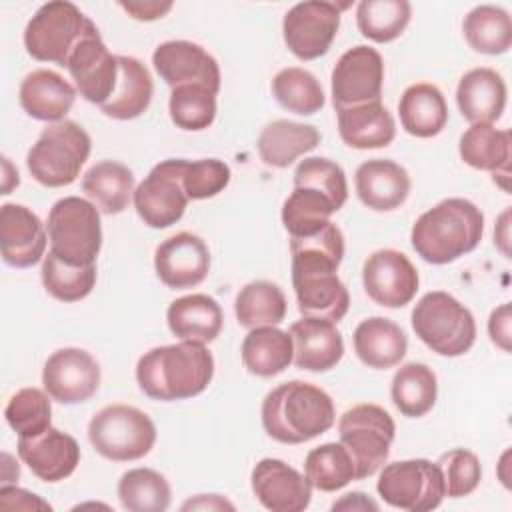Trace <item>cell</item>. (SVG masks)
Instances as JSON below:
<instances>
[{
    "mask_svg": "<svg viewBox=\"0 0 512 512\" xmlns=\"http://www.w3.org/2000/svg\"><path fill=\"white\" fill-rule=\"evenodd\" d=\"M42 384L48 396L60 404L86 402L98 392L100 364L82 348H60L48 356Z\"/></svg>",
    "mask_w": 512,
    "mask_h": 512,
    "instance_id": "obj_16",
    "label": "cell"
},
{
    "mask_svg": "<svg viewBox=\"0 0 512 512\" xmlns=\"http://www.w3.org/2000/svg\"><path fill=\"white\" fill-rule=\"evenodd\" d=\"M292 286L302 316L340 322L350 308V294L338 278L344 258V234L334 222L290 236Z\"/></svg>",
    "mask_w": 512,
    "mask_h": 512,
    "instance_id": "obj_1",
    "label": "cell"
},
{
    "mask_svg": "<svg viewBox=\"0 0 512 512\" xmlns=\"http://www.w3.org/2000/svg\"><path fill=\"white\" fill-rule=\"evenodd\" d=\"M132 170L116 160H102L82 176V192L102 214H120L134 196Z\"/></svg>",
    "mask_w": 512,
    "mask_h": 512,
    "instance_id": "obj_33",
    "label": "cell"
},
{
    "mask_svg": "<svg viewBox=\"0 0 512 512\" xmlns=\"http://www.w3.org/2000/svg\"><path fill=\"white\" fill-rule=\"evenodd\" d=\"M154 270L160 282L168 288H194L208 276L210 250L200 236L178 232L158 244L154 252Z\"/></svg>",
    "mask_w": 512,
    "mask_h": 512,
    "instance_id": "obj_19",
    "label": "cell"
},
{
    "mask_svg": "<svg viewBox=\"0 0 512 512\" xmlns=\"http://www.w3.org/2000/svg\"><path fill=\"white\" fill-rule=\"evenodd\" d=\"M354 186L360 202L376 212L400 208L410 194V176L404 166L386 158L362 162L354 174Z\"/></svg>",
    "mask_w": 512,
    "mask_h": 512,
    "instance_id": "obj_23",
    "label": "cell"
},
{
    "mask_svg": "<svg viewBox=\"0 0 512 512\" xmlns=\"http://www.w3.org/2000/svg\"><path fill=\"white\" fill-rule=\"evenodd\" d=\"M230 166L218 158L186 160L182 186L190 200H206L220 194L230 182Z\"/></svg>",
    "mask_w": 512,
    "mask_h": 512,
    "instance_id": "obj_49",
    "label": "cell"
},
{
    "mask_svg": "<svg viewBox=\"0 0 512 512\" xmlns=\"http://www.w3.org/2000/svg\"><path fill=\"white\" fill-rule=\"evenodd\" d=\"M338 434L340 444L352 456L356 480H364L386 464L396 424L382 406L356 404L340 416Z\"/></svg>",
    "mask_w": 512,
    "mask_h": 512,
    "instance_id": "obj_10",
    "label": "cell"
},
{
    "mask_svg": "<svg viewBox=\"0 0 512 512\" xmlns=\"http://www.w3.org/2000/svg\"><path fill=\"white\" fill-rule=\"evenodd\" d=\"M252 492L272 512H302L310 506L312 486L304 474L278 458H262L252 468Z\"/></svg>",
    "mask_w": 512,
    "mask_h": 512,
    "instance_id": "obj_20",
    "label": "cell"
},
{
    "mask_svg": "<svg viewBox=\"0 0 512 512\" xmlns=\"http://www.w3.org/2000/svg\"><path fill=\"white\" fill-rule=\"evenodd\" d=\"M18 100L30 118L54 124L66 120V114L76 100V88L58 72L40 68L24 76Z\"/></svg>",
    "mask_w": 512,
    "mask_h": 512,
    "instance_id": "obj_25",
    "label": "cell"
},
{
    "mask_svg": "<svg viewBox=\"0 0 512 512\" xmlns=\"http://www.w3.org/2000/svg\"><path fill=\"white\" fill-rule=\"evenodd\" d=\"M92 150L88 132L72 122L48 124L26 154L30 176L46 188L70 186L86 164Z\"/></svg>",
    "mask_w": 512,
    "mask_h": 512,
    "instance_id": "obj_5",
    "label": "cell"
},
{
    "mask_svg": "<svg viewBox=\"0 0 512 512\" xmlns=\"http://www.w3.org/2000/svg\"><path fill=\"white\" fill-rule=\"evenodd\" d=\"M0 506L6 510H52V506L48 502H44L40 496L24 490V488H16L10 484H2L0 488Z\"/></svg>",
    "mask_w": 512,
    "mask_h": 512,
    "instance_id": "obj_50",
    "label": "cell"
},
{
    "mask_svg": "<svg viewBox=\"0 0 512 512\" xmlns=\"http://www.w3.org/2000/svg\"><path fill=\"white\" fill-rule=\"evenodd\" d=\"M484 234V214L466 198H446L418 216L410 242L428 264H450L472 252Z\"/></svg>",
    "mask_w": 512,
    "mask_h": 512,
    "instance_id": "obj_4",
    "label": "cell"
},
{
    "mask_svg": "<svg viewBox=\"0 0 512 512\" xmlns=\"http://www.w3.org/2000/svg\"><path fill=\"white\" fill-rule=\"evenodd\" d=\"M412 330L436 354L456 358L476 340L472 312L444 290L426 292L412 310Z\"/></svg>",
    "mask_w": 512,
    "mask_h": 512,
    "instance_id": "obj_6",
    "label": "cell"
},
{
    "mask_svg": "<svg viewBox=\"0 0 512 512\" xmlns=\"http://www.w3.org/2000/svg\"><path fill=\"white\" fill-rule=\"evenodd\" d=\"M48 230L26 206L6 202L0 206V250L4 264L30 268L44 260Z\"/></svg>",
    "mask_w": 512,
    "mask_h": 512,
    "instance_id": "obj_21",
    "label": "cell"
},
{
    "mask_svg": "<svg viewBox=\"0 0 512 512\" xmlns=\"http://www.w3.org/2000/svg\"><path fill=\"white\" fill-rule=\"evenodd\" d=\"M352 342L358 360L374 370L394 368L408 350L406 332L396 322L382 316L362 320L352 334Z\"/></svg>",
    "mask_w": 512,
    "mask_h": 512,
    "instance_id": "obj_28",
    "label": "cell"
},
{
    "mask_svg": "<svg viewBox=\"0 0 512 512\" xmlns=\"http://www.w3.org/2000/svg\"><path fill=\"white\" fill-rule=\"evenodd\" d=\"M390 396L400 414L420 418L432 410L438 398V380L432 368L422 362L400 366L392 378Z\"/></svg>",
    "mask_w": 512,
    "mask_h": 512,
    "instance_id": "obj_35",
    "label": "cell"
},
{
    "mask_svg": "<svg viewBox=\"0 0 512 512\" xmlns=\"http://www.w3.org/2000/svg\"><path fill=\"white\" fill-rule=\"evenodd\" d=\"M172 2H158V0H150V2H120V8L126 10L132 18L142 20V22H152L162 18L166 12L172 10Z\"/></svg>",
    "mask_w": 512,
    "mask_h": 512,
    "instance_id": "obj_52",
    "label": "cell"
},
{
    "mask_svg": "<svg viewBox=\"0 0 512 512\" xmlns=\"http://www.w3.org/2000/svg\"><path fill=\"white\" fill-rule=\"evenodd\" d=\"M214 376V356L200 342L180 340L144 352L136 364L140 390L162 402L186 400L208 388Z\"/></svg>",
    "mask_w": 512,
    "mask_h": 512,
    "instance_id": "obj_2",
    "label": "cell"
},
{
    "mask_svg": "<svg viewBox=\"0 0 512 512\" xmlns=\"http://www.w3.org/2000/svg\"><path fill=\"white\" fill-rule=\"evenodd\" d=\"M244 368L260 378L284 372L294 360L292 336L276 326L252 328L240 348Z\"/></svg>",
    "mask_w": 512,
    "mask_h": 512,
    "instance_id": "obj_34",
    "label": "cell"
},
{
    "mask_svg": "<svg viewBox=\"0 0 512 512\" xmlns=\"http://www.w3.org/2000/svg\"><path fill=\"white\" fill-rule=\"evenodd\" d=\"M168 328L178 340L210 344L222 330L224 314L220 304L208 294H188L176 298L166 312Z\"/></svg>",
    "mask_w": 512,
    "mask_h": 512,
    "instance_id": "obj_29",
    "label": "cell"
},
{
    "mask_svg": "<svg viewBox=\"0 0 512 512\" xmlns=\"http://www.w3.org/2000/svg\"><path fill=\"white\" fill-rule=\"evenodd\" d=\"M510 146L512 140L508 130H496L492 124H472L460 136L458 152L464 164L494 174L508 170Z\"/></svg>",
    "mask_w": 512,
    "mask_h": 512,
    "instance_id": "obj_38",
    "label": "cell"
},
{
    "mask_svg": "<svg viewBox=\"0 0 512 512\" xmlns=\"http://www.w3.org/2000/svg\"><path fill=\"white\" fill-rule=\"evenodd\" d=\"M488 334L498 348H502L504 352H510V304L508 302L492 310L488 320Z\"/></svg>",
    "mask_w": 512,
    "mask_h": 512,
    "instance_id": "obj_51",
    "label": "cell"
},
{
    "mask_svg": "<svg viewBox=\"0 0 512 512\" xmlns=\"http://www.w3.org/2000/svg\"><path fill=\"white\" fill-rule=\"evenodd\" d=\"M332 104L336 110L378 102L384 84V60L372 46L346 50L332 70Z\"/></svg>",
    "mask_w": 512,
    "mask_h": 512,
    "instance_id": "obj_14",
    "label": "cell"
},
{
    "mask_svg": "<svg viewBox=\"0 0 512 512\" xmlns=\"http://www.w3.org/2000/svg\"><path fill=\"white\" fill-rule=\"evenodd\" d=\"M42 284L46 292L60 302H78L86 298L96 284V264L74 266L48 250L42 260Z\"/></svg>",
    "mask_w": 512,
    "mask_h": 512,
    "instance_id": "obj_43",
    "label": "cell"
},
{
    "mask_svg": "<svg viewBox=\"0 0 512 512\" xmlns=\"http://www.w3.org/2000/svg\"><path fill=\"white\" fill-rule=\"evenodd\" d=\"M152 64L170 88L198 84L212 94L220 90V66L216 58L190 40L162 42L152 54Z\"/></svg>",
    "mask_w": 512,
    "mask_h": 512,
    "instance_id": "obj_18",
    "label": "cell"
},
{
    "mask_svg": "<svg viewBox=\"0 0 512 512\" xmlns=\"http://www.w3.org/2000/svg\"><path fill=\"white\" fill-rule=\"evenodd\" d=\"M362 284L368 298L378 306L402 308L416 296L420 276L406 254L382 248L364 260Z\"/></svg>",
    "mask_w": 512,
    "mask_h": 512,
    "instance_id": "obj_15",
    "label": "cell"
},
{
    "mask_svg": "<svg viewBox=\"0 0 512 512\" xmlns=\"http://www.w3.org/2000/svg\"><path fill=\"white\" fill-rule=\"evenodd\" d=\"M336 118L342 142L356 150L384 148L396 136V122L382 100L340 108Z\"/></svg>",
    "mask_w": 512,
    "mask_h": 512,
    "instance_id": "obj_27",
    "label": "cell"
},
{
    "mask_svg": "<svg viewBox=\"0 0 512 512\" xmlns=\"http://www.w3.org/2000/svg\"><path fill=\"white\" fill-rule=\"evenodd\" d=\"M184 166V158L162 160L136 186L132 202L146 226L168 228L184 216L190 200L182 186Z\"/></svg>",
    "mask_w": 512,
    "mask_h": 512,
    "instance_id": "obj_12",
    "label": "cell"
},
{
    "mask_svg": "<svg viewBox=\"0 0 512 512\" xmlns=\"http://www.w3.org/2000/svg\"><path fill=\"white\" fill-rule=\"evenodd\" d=\"M50 252L74 266H92L102 248L100 210L80 196L54 202L48 212Z\"/></svg>",
    "mask_w": 512,
    "mask_h": 512,
    "instance_id": "obj_7",
    "label": "cell"
},
{
    "mask_svg": "<svg viewBox=\"0 0 512 512\" xmlns=\"http://www.w3.org/2000/svg\"><path fill=\"white\" fill-rule=\"evenodd\" d=\"M338 210L340 208L324 192L306 186H294L292 194L284 200L282 206V224L290 236H298L328 222L330 216Z\"/></svg>",
    "mask_w": 512,
    "mask_h": 512,
    "instance_id": "obj_44",
    "label": "cell"
},
{
    "mask_svg": "<svg viewBox=\"0 0 512 512\" xmlns=\"http://www.w3.org/2000/svg\"><path fill=\"white\" fill-rule=\"evenodd\" d=\"M378 510V504L374 500H370L366 494L362 492H350L344 494L342 500L332 504V510Z\"/></svg>",
    "mask_w": 512,
    "mask_h": 512,
    "instance_id": "obj_53",
    "label": "cell"
},
{
    "mask_svg": "<svg viewBox=\"0 0 512 512\" xmlns=\"http://www.w3.org/2000/svg\"><path fill=\"white\" fill-rule=\"evenodd\" d=\"M462 32L468 46L480 54H504L512 46V20L510 14L492 4L472 8L462 22Z\"/></svg>",
    "mask_w": 512,
    "mask_h": 512,
    "instance_id": "obj_37",
    "label": "cell"
},
{
    "mask_svg": "<svg viewBox=\"0 0 512 512\" xmlns=\"http://www.w3.org/2000/svg\"><path fill=\"white\" fill-rule=\"evenodd\" d=\"M88 440L106 460L132 462L154 448L156 426L146 412L134 406L110 404L92 416Z\"/></svg>",
    "mask_w": 512,
    "mask_h": 512,
    "instance_id": "obj_8",
    "label": "cell"
},
{
    "mask_svg": "<svg viewBox=\"0 0 512 512\" xmlns=\"http://www.w3.org/2000/svg\"><path fill=\"white\" fill-rule=\"evenodd\" d=\"M346 8L324 0L294 4L282 20V36L288 50L300 60L324 56L340 28V10Z\"/></svg>",
    "mask_w": 512,
    "mask_h": 512,
    "instance_id": "obj_13",
    "label": "cell"
},
{
    "mask_svg": "<svg viewBox=\"0 0 512 512\" xmlns=\"http://www.w3.org/2000/svg\"><path fill=\"white\" fill-rule=\"evenodd\" d=\"M188 508H208V510H222V508H230L234 510V504H230L228 500L220 498L218 494H200L196 500H188L182 510Z\"/></svg>",
    "mask_w": 512,
    "mask_h": 512,
    "instance_id": "obj_54",
    "label": "cell"
},
{
    "mask_svg": "<svg viewBox=\"0 0 512 512\" xmlns=\"http://www.w3.org/2000/svg\"><path fill=\"white\" fill-rule=\"evenodd\" d=\"M402 128L416 138L438 136L448 122V104L442 90L428 82L408 86L398 102Z\"/></svg>",
    "mask_w": 512,
    "mask_h": 512,
    "instance_id": "obj_31",
    "label": "cell"
},
{
    "mask_svg": "<svg viewBox=\"0 0 512 512\" xmlns=\"http://www.w3.org/2000/svg\"><path fill=\"white\" fill-rule=\"evenodd\" d=\"M272 94L284 110L300 116H312L320 112L326 102L318 78L298 66L282 68L272 78Z\"/></svg>",
    "mask_w": 512,
    "mask_h": 512,
    "instance_id": "obj_40",
    "label": "cell"
},
{
    "mask_svg": "<svg viewBox=\"0 0 512 512\" xmlns=\"http://www.w3.org/2000/svg\"><path fill=\"white\" fill-rule=\"evenodd\" d=\"M66 68L84 100L102 106L112 96L118 82V56L110 54L96 26L72 50Z\"/></svg>",
    "mask_w": 512,
    "mask_h": 512,
    "instance_id": "obj_17",
    "label": "cell"
},
{
    "mask_svg": "<svg viewBox=\"0 0 512 512\" xmlns=\"http://www.w3.org/2000/svg\"><path fill=\"white\" fill-rule=\"evenodd\" d=\"M376 490L388 506L408 512L434 510L446 498L440 468L426 458L386 464L378 476Z\"/></svg>",
    "mask_w": 512,
    "mask_h": 512,
    "instance_id": "obj_11",
    "label": "cell"
},
{
    "mask_svg": "<svg viewBox=\"0 0 512 512\" xmlns=\"http://www.w3.org/2000/svg\"><path fill=\"white\" fill-rule=\"evenodd\" d=\"M436 466L444 480V494L448 498H462L472 494L482 480V466L474 452L466 448H452L444 452Z\"/></svg>",
    "mask_w": 512,
    "mask_h": 512,
    "instance_id": "obj_48",
    "label": "cell"
},
{
    "mask_svg": "<svg viewBox=\"0 0 512 512\" xmlns=\"http://www.w3.org/2000/svg\"><path fill=\"white\" fill-rule=\"evenodd\" d=\"M320 132L312 124L274 120L258 136V156L270 168H288L296 158L320 144Z\"/></svg>",
    "mask_w": 512,
    "mask_h": 512,
    "instance_id": "obj_30",
    "label": "cell"
},
{
    "mask_svg": "<svg viewBox=\"0 0 512 512\" xmlns=\"http://www.w3.org/2000/svg\"><path fill=\"white\" fill-rule=\"evenodd\" d=\"M294 186H306L324 192L332 202L342 208L348 198V182L340 164L330 158L310 156L304 158L294 170Z\"/></svg>",
    "mask_w": 512,
    "mask_h": 512,
    "instance_id": "obj_47",
    "label": "cell"
},
{
    "mask_svg": "<svg viewBox=\"0 0 512 512\" xmlns=\"http://www.w3.org/2000/svg\"><path fill=\"white\" fill-rule=\"evenodd\" d=\"M412 6L406 0H362L356 8V24L364 38L386 44L408 26Z\"/></svg>",
    "mask_w": 512,
    "mask_h": 512,
    "instance_id": "obj_42",
    "label": "cell"
},
{
    "mask_svg": "<svg viewBox=\"0 0 512 512\" xmlns=\"http://www.w3.org/2000/svg\"><path fill=\"white\" fill-rule=\"evenodd\" d=\"M4 418L18 438H32L46 432L52 426V404L48 392L34 386L18 390L8 400Z\"/></svg>",
    "mask_w": 512,
    "mask_h": 512,
    "instance_id": "obj_45",
    "label": "cell"
},
{
    "mask_svg": "<svg viewBox=\"0 0 512 512\" xmlns=\"http://www.w3.org/2000/svg\"><path fill=\"white\" fill-rule=\"evenodd\" d=\"M2 166H4V178H2V194H10L12 188H16L20 184L18 178V170L10 164L8 158H2Z\"/></svg>",
    "mask_w": 512,
    "mask_h": 512,
    "instance_id": "obj_55",
    "label": "cell"
},
{
    "mask_svg": "<svg viewBox=\"0 0 512 512\" xmlns=\"http://www.w3.org/2000/svg\"><path fill=\"white\" fill-rule=\"evenodd\" d=\"M16 450L30 472L38 480L50 484L72 476L80 464L78 442L70 434L52 426L38 436L18 438Z\"/></svg>",
    "mask_w": 512,
    "mask_h": 512,
    "instance_id": "obj_22",
    "label": "cell"
},
{
    "mask_svg": "<svg viewBox=\"0 0 512 512\" xmlns=\"http://www.w3.org/2000/svg\"><path fill=\"white\" fill-rule=\"evenodd\" d=\"M264 432L280 444H304L334 426L336 408L322 388L290 380L266 394L262 400Z\"/></svg>",
    "mask_w": 512,
    "mask_h": 512,
    "instance_id": "obj_3",
    "label": "cell"
},
{
    "mask_svg": "<svg viewBox=\"0 0 512 512\" xmlns=\"http://www.w3.org/2000/svg\"><path fill=\"white\" fill-rule=\"evenodd\" d=\"M286 296L282 288L268 280H254L240 288L234 302V314L240 326L252 330L260 326H278L286 318Z\"/></svg>",
    "mask_w": 512,
    "mask_h": 512,
    "instance_id": "obj_36",
    "label": "cell"
},
{
    "mask_svg": "<svg viewBox=\"0 0 512 512\" xmlns=\"http://www.w3.org/2000/svg\"><path fill=\"white\" fill-rule=\"evenodd\" d=\"M96 24L66 0L42 4L24 30L26 52L38 62L66 66L72 50Z\"/></svg>",
    "mask_w": 512,
    "mask_h": 512,
    "instance_id": "obj_9",
    "label": "cell"
},
{
    "mask_svg": "<svg viewBox=\"0 0 512 512\" xmlns=\"http://www.w3.org/2000/svg\"><path fill=\"white\" fill-rule=\"evenodd\" d=\"M304 476L320 492H336L356 480L352 456L340 442L312 448L304 460Z\"/></svg>",
    "mask_w": 512,
    "mask_h": 512,
    "instance_id": "obj_39",
    "label": "cell"
},
{
    "mask_svg": "<svg viewBox=\"0 0 512 512\" xmlns=\"http://www.w3.org/2000/svg\"><path fill=\"white\" fill-rule=\"evenodd\" d=\"M168 112L178 128L188 132L204 130L216 118V94L198 84L176 86L170 92Z\"/></svg>",
    "mask_w": 512,
    "mask_h": 512,
    "instance_id": "obj_46",
    "label": "cell"
},
{
    "mask_svg": "<svg viewBox=\"0 0 512 512\" xmlns=\"http://www.w3.org/2000/svg\"><path fill=\"white\" fill-rule=\"evenodd\" d=\"M506 82L492 68L468 70L456 88V104L470 124H492L506 108Z\"/></svg>",
    "mask_w": 512,
    "mask_h": 512,
    "instance_id": "obj_26",
    "label": "cell"
},
{
    "mask_svg": "<svg viewBox=\"0 0 512 512\" xmlns=\"http://www.w3.org/2000/svg\"><path fill=\"white\" fill-rule=\"evenodd\" d=\"M288 334L294 344V364L308 372H328L344 356V340L334 322L304 316Z\"/></svg>",
    "mask_w": 512,
    "mask_h": 512,
    "instance_id": "obj_24",
    "label": "cell"
},
{
    "mask_svg": "<svg viewBox=\"0 0 512 512\" xmlns=\"http://www.w3.org/2000/svg\"><path fill=\"white\" fill-rule=\"evenodd\" d=\"M118 498L130 512H164L170 506L172 490L168 480L152 468H132L118 482Z\"/></svg>",
    "mask_w": 512,
    "mask_h": 512,
    "instance_id": "obj_41",
    "label": "cell"
},
{
    "mask_svg": "<svg viewBox=\"0 0 512 512\" xmlns=\"http://www.w3.org/2000/svg\"><path fill=\"white\" fill-rule=\"evenodd\" d=\"M154 94V82L148 68L132 56H118V82L112 96L100 106L114 120H132L142 116Z\"/></svg>",
    "mask_w": 512,
    "mask_h": 512,
    "instance_id": "obj_32",
    "label": "cell"
}]
</instances>
